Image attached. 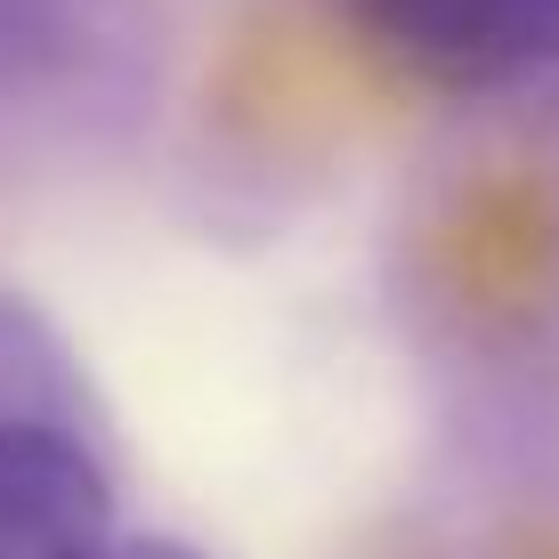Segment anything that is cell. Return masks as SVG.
Returning <instances> with one entry per match:
<instances>
[{"label": "cell", "mask_w": 559, "mask_h": 559, "mask_svg": "<svg viewBox=\"0 0 559 559\" xmlns=\"http://www.w3.org/2000/svg\"><path fill=\"white\" fill-rule=\"evenodd\" d=\"M341 25L421 90H511L559 73V0H333Z\"/></svg>", "instance_id": "6da1fadb"}, {"label": "cell", "mask_w": 559, "mask_h": 559, "mask_svg": "<svg viewBox=\"0 0 559 559\" xmlns=\"http://www.w3.org/2000/svg\"><path fill=\"white\" fill-rule=\"evenodd\" d=\"M114 535L106 462L49 414H0V559H98Z\"/></svg>", "instance_id": "7a4b0ae2"}, {"label": "cell", "mask_w": 559, "mask_h": 559, "mask_svg": "<svg viewBox=\"0 0 559 559\" xmlns=\"http://www.w3.org/2000/svg\"><path fill=\"white\" fill-rule=\"evenodd\" d=\"M98 559H211V551L187 544V535H114Z\"/></svg>", "instance_id": "3957f363"}]
</instances>
